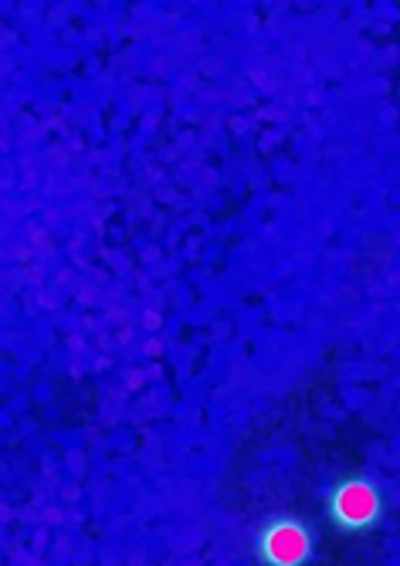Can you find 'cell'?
Here are the masks:
<instances>
[{
	"label": "cell",
	"instance_id": "obj_2",
	"mask_svg": "<svg viewBox=\"0 0 400 566\" xmlns=\"http://www.w3.org/2000/svg\"><path fill=\"white\" fill-rule=\"evenodd\" d=\"M255 549L265 566H306L313 559V533L303 520L278 516L265 523Z\"/></svg>",
	"mask_w": 400,
	"mask_h": 566
},
{
	"label": "cell",
	"instance_id": "obj_1",
	"mask_svg": "<svg viewBox=\"0 0 400 566\" xmlns=\"http://www.w3.org/2000/svg\"><path fill=\"white\" fill-rule=\"evenodd\" d=\"M383 516V499L380 489L370 479H343L329 492V520L346 533H364L377 526Z\"/></svg>",
	"mask_w": 400,
	"mask_h": 566
}]
</instances>
